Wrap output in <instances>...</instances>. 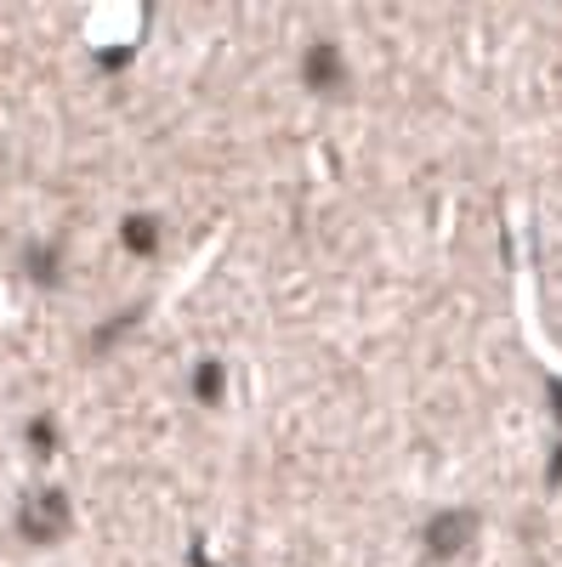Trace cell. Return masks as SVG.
Instances as JSON below:
<instances>
[{"instance_id": "3", "label": "cell", "mask_w": 562, "mask_h": 567, "mask_svg": "<svg viewBox=\"0 0 562 567\" xmlns=\"http://www.w3.org/2000/svg\"><path fill=\"white\" fill-rule=\"evenodd\" d=\"M302 74H307L318 91H330V85H341V58L330 52V45H313L307 63H302Z\"/></svg>"}, {"instance_id": "1", "label": "cell", "mask_w": 562, "mask_h": 567, "mask_svg": "<svg viewBox=\"0 0 562 567\" xmlns=\"http://www.w3.org/2000/svg\"><path fill=\"white\" fill-rule=\"evenodd\" d=\"M63 523H69V511H63L58 494H34V499L23 505V534H29V539H52Z\"/></svg>"}, {"instance_id": "2", "label": "cell", "mask_w": 562, "mask_h": 567, "mask_svg": "<svg viewBox=\"0 0 562 567\" xmlns=\"http://www.w3.org/2000/svg\"><path fill=\"white\" fill-rule=\"evenodd\" d=\"M466 534H472V516H466V511H460V516H438V523L427 528V539H432L438 556H454V550L466 545Z\"/></svg>"}]
</instances>
